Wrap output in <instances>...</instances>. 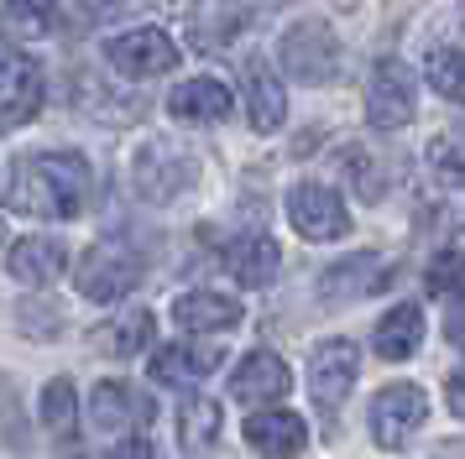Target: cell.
Masks as SVG:
<instances>
[{
	"mask_svg": "<svg viewBox=\"0 0 465 459\" xmlns=\"http://www.w3.org/2000/svg\"><path fill=\"white\" fill-rule=\"evenodd\" d=\"M345 162H351V178H356V188H361V199H381V178L377 172H371V157H366V151H361V146H351V151H345Z\"/></svg>",
	"mask_w": 465,
	"mask_h": 459,
	"instance_id": "28",
	"label": "cell"
},
{
	"mask_svg": "<svg viewBox=\"0 0 465 459\" xmlns=\"http://www.w3.org/2000/svg\"><path fill=\"white\" fill-rule=\"evenodd\" d=\"M74 417H79V392H74V381L68 376H53L43 392V423L53 428L58 438L74 434Z\"/></svg>",
	"mask_w": 465,
	"mask_h": 459,
	"instance_id": "23",
	"label": "cell"
},
{
	"mask_svg": "<svg viewBox=\"0 0 465 459\" xmlns=\"http://www.w3.org/2000/svg\"><path fill=\"white\" fill-rule=\"evenodd\" d=\"M225 267L241 288H267L282 267V256H277V240H267V235H241L225 246Z\"/></svg>",
	"mask_w": 465,
	"mask_h": 459,
	"instance_id": "18",
	"label": "cell"
},
{
	"mask_svg": "<svg viewBox=\"0 0 465 459\" xmlns=\"http://www.w3.org/2000/svg\"><path fill=\"white\" fill-rule=\"evenodd\" d=\"M89 417H94L100 434H131L152 417V402L126 381H100L94 396H89Z\"/></svg>",
	"mask_w": 465,
	"mask_h": 459,
	"instance_id": "10",
	"label": "cell"
},
{
	"mask_svg": "<svg viewBox=\"0 0 465 459\" xmlns=\"http://www.w3.org/2000/svg\"><path fill=\"white\" fill-rule=\"evenodd\" d=\"M423 417H429V396L413 381H392L371 402V434H377L381 449H402L423 428Z\"/></svg>",
	"mask_w": 465,
	"mask_h": 459,
	"instance_id": "6",
	"label": "cell"
},
{
	"mask_svg": "<svg viewBox=\"0 0 465 459\" xmlns=\"http://www.w3.org/2000/svg\"><path fill=\"white\" fill-rule=\"evenodd\" d=\"M246 115H252L256 131H277V125L288 121V94H282V83L256 63L252 79H246Z\"/></svg>",
	"mask_w": 465,
	"mask_h": 459,
	"instance_id": "22",
	"label": "cell"
},
{
	"mask_svg": "<svg viewBox=\"0 0 465 459\" xmlns=\"http://www.w3.org/2000/svg\"><path fill=\"white\" fill-rule=\"evenodd\" d=\"M173 121H183V125H210V121H225L231 115V89L220 79H189V83H178L173 89Z\"/></svg>",
	"mask_w": 465,
	"mask_h": 459,
	"instance_id": "16",
	"label": "cell"
},
{
	"mask_svg": "<svg viewBox=\"0 0 465 459\" xmlns=\"http://www.w3.org/2000/svg\"><path fill=\"white\" fill-rule=\"evenodd\" d=\"M89 345H94L100 355H115V360L142 355L152 345V313L147 308H126L121 318H105L100 329L89 334Z\"/></svg>",
	"mask_w": 465,
	"mask_h": 459,
	"instance_id": "19",
	"label": "cell"
},
{
	"mask_svg": "<svg viewBox=\"0 0 465 459\" xmlns=\"http://www.w3.org/2000/svg\"><path fill=\"white\" fill-rule=\"evenodd\" d=\"M79 292L89 303H121L136 282H142V256L121 240H100L79 256Z\"/></svg>",
	"mask_w": 465,
	"mask_h": 459,
	"instance_id": "2",
	"label": "cell"
},
{
	"mask_svg": "<svg viewBox=\"0 0 465 459\" xmlns=\"http://www.w3.org/2000/svg\"><path fill=\"white\" fill-rule=\"evenodd\" d=\"M89 204V162L79 151H43L22 157L11 178V209L37 220H74Z\"/></svg>",
	"mask_w": 465,
	"mask_h": 459,
	"instance_id": "1",
	"label": "cell"
},
{
	"mask_svg": "<svg viewBox=\"0 0 465 459\" xmlns=\"http://www.w3.org/2000/svg\"><path fill=\"white\" fill-rule=\"evenodd\" d=\"M5 267H11V277L26 282V288H47V282H58V277H64L68 250H64V240H53V235H26V240L11 246Z\"/></svg>",
	"mask_w": 465,
	"mask_h": 459,
	"instance_id": "13",
	"label": "cell"
},
{
	"mask_svg": "<svg viewBox=\"0 0 465 459\" xmlns=\"http://www.w3.org/2000/svg\"><path fill=\"white\" fill-rule=\"evenodd\" d=\"M246 444H252L256 454H267V459H293V454H303L309 428H303V417L298 413L272 407V413H252L246 417Z\"/></svg>",
	"mask_w": 465,
	"mask_h": 459,
	"instance_id": "12",
	"label": "cell"
},
{
	"mask_svg": "<svg viewBox=\"0 0 465 459\" xmlns=\"http://www.w3.org/2000/svg\"><path fill=\"white\" fill-rule=\"evenodd\" d=\"M220 360H225V350H214V345H163V350L152 355V381L157 386H193Z\"/></svg>",
	"mask_w": 465,
	"mask_h": 459,
	"instance_id": "14",
	"label": "cell"
},
{
	"mask_svg": "<svg viewBox=\"0 0 465 459\" xmlns=\"http://www.w3.org/2000/svg\"><path fill=\"white\" fill-rule=\"evenodd\" d=\"M43 68L37 58L16 47V42H0V131H16V125L37 121L43 110Z\"/></svg>",
	"mask_w": 465,
	"mask_h": 459,
	"instance_id": "3",
	"label": "cell"
},
{
	"mask_svg": "<svg viewBox=\"0 0 465 459\" xmlns=\"http://www.w3.org/2000/svg\"><path fill=\"white\" fill-rule=\"evenodd\" d=\"M413 100H419V89H413L408 63L387 58V63L371 68V83H366V121L377 125V131H402V125L413 121Z\"/></svg>",
	"mask_w": 465,
	"mask_h": 459,
	"instance_id": "7",
	"label": "cell"
},
{
	"mask_svg": "<svg viewBox=\"0 0 465 459\" xmlns=\"http://www.w3.org/2000/svg\"><path fill=\"white\" fill-rule=\"evenodd\" d=\"M173 324L189 334H220L241 324V303L225 298V292H183L173 303Z\"/></svg>",
	"mask_w": 465,
	"mask_h": 459,
	"instance_id": "15",
	"label": "cell"
},
{
	"mask_svg": "<svg viewBox=\"0 0 465 459\" xmlns=\"http://www.w3.org/2000/svg\"><path fill=\"white\" fill-rule=\"evenodd\" d=\"M450 407H455V417H465V371L450 376Z\"/></svg>",
	"mask_w": 465,
	"mask_h": 459,
	"instance_id": "31",
	"label": "cell"
},
{
	"mask_svg": "<svg viewBox=\"0 0 465 459\" xmlns=\"http://www.w3.org/2000/svg\"><path fill=\"white\" fill-rule=\"evenodd\" d=\"M423 79L434 83V94H444L450 104H465V53H429L423 63Z\"/></svg>",
	"mask_w": 465,
	"mask_h": 459,
	"instance_id": "24",
	"label": "cell"
},
{
	"mask_svg": "<svg viewBox=\"0 0 465 459\" xmlns=\"http://www.w3.org/2000/svg\"><path fill=\"white\" fill-rule=\"evenodd\" d=\"M429 292L444 298V303H465V250H440L429 261Z\"/></svg>",
	"mask_w": 465,
	"mask_h": 459,
	"instance_id": "25",
	"label": "cell"
},
{
	"mask_svg": "<svg viewBox=\"0 0 465 459\" xmlns=\"http://www.w3.org/2000/svg\"><path fill=\"white\" fill-rule=\"evenodd\" d=\"M100 459H152V444L142 434H126L115 449H110V454H100Z\"/></svg>",
	"mask_w": 465,
	"mask_h": 459,
	"instance_id": "29",
	"label": "cell"
},
{
	"mask_svg": "<svg viewBox=\"0 0 465 459\" xmlns=\"http://www.w3.org/2000/svg\"><path fill=\"white\" fill-rule=\"evenodd\" d=\"M387 282V261L371 256V250H356V256H345L335 267L319 277V292L324 298H366V292H377Z\"/></svg>",
	"mask_w": 465,
	"mask_h": 459,
	"instance_id": "17",
	"label": "cell"
},
{
	"mask_svg": "<svg viewBox=\"0 0 465 459\" xmlns=\"http://www.w3.org/2000/svg\"><path fill=\"white\" fill-rule=\"evenodd\" d=\"M423 339V313L413 303H398V308H387V318L377 324V355L381 360H408V355L419 350Z\"/></svg>",
	"mask_w": 465,
	"mask_h": 459,
	"instance_id": "21",
	"label": "cell"
},
{
	"mask_svg": "<svg viewBox=\"0 0 465 459\" xmlns=\"http://www.w3.org/2000/svg\"><path fill=\"white\" fill-rule=\"evenodd\" d=\"M288 220L303 240H340L351 230V214H345V199L324 183H298L288 193Z\"/></svg>",
	"mask_w": 465,
	"mask_h": 459,
	"instance_id": "8",
	"label": "cell"
},
{
	"mask_svg": "<svg viewBox=\"0 0 465 459\" xmlns=\"http://www.w3.org/2000/svg\"><path fill=\"white\" fill-rule=\"evenodd\" d=\"M105 58L126 79H157V73L178 68V42L157 26H136V32H121L115 42H105Z\"/></svg>",
	"mask_w": 465,
	"mask_h": 459,
	"instance_id": "5",
	"label": "cell"
},
{
	"mask_svg": "<svg viewBox=\"0 0 465 459\" xmlns=\"http://www.w3.org/2000/svg\"><path fill=\"white\" fill-rule=\"evenodd\" d=\"M429 167H434V178L450 188H465V136L455 131H444L429 142Z\"/></svg>",
	"mask_w": 465,
	"mask_h": 459,
	"instance_id": "26",
	"label": "cell"
},
{
	"mask_svg": "<svg viewBox=\"0 0 465 459\" xmlns=\"http://www.w3.org/2000/svg\"><path fill=\"white\" fill-rule=\"evenodd\" d=\"M361 376V350L351 345V339H324L314 350V360H309V392H314V402L324 407V413H335L340 402L351 396V386H356Z\"/></svg>",
	"mask_w": 465,
	"mask_h": 459,
	"instance_id": "9",
	"label": "cell"
},
{
	"mask_svg": "<svg viewBox=\"0 0 465 459\" xmlns=\"http://www.w3.org/2000/svg\"><path fill=\"white\" fill-rule=\"evenodd\" d=\"M53 21H58L53 0H16L11 5V26H22V32H47Z\"/></svg>",
	"mask_w": 465,
	"mask_h": 459,
	"instance_id": "27",
	"label": "cell"
},
{
	"mask_svg": "<svg viewBox=\"0 0 465 459\" xmlns=\"http://www.w3.org/2000/svg\"><path fill=\"white\" fill-rule=\"evenodd\" d=\"M79 5H84L89 21H115V16L131 5V0H79Z\"/></svg>",
	"mask_w": 465,
	"mask_h": 459,
	"instance_id": "30",
	"label": "cell"
},
{
	"mask_svg": "<svg viewBox=\"0 0 465 459\" xmlns=\"http://www.w3.org/2000/svg\"><path fill=\"white\" fill-rule=\"evenodd\" d=\"M214 438H220V402L189 396V402L178 407V444H183V454L204 459L214 449Z\"/></svg>",
	"mask_w": 465,
	"mask_h": 459,
	"instance_id": "20",
	"label": "cell"
},
{
	"mask_svg": "<svg viewBox=\"0 0 465 459\" xmlns=\"http://www.w3.org/2000/svg\"><path fill=\"white\" fill-rule=\"evenodd\" d=\"M0 240H5V225H0Z\"/></svg>",
	"mask_w": 465,
	"mask_h": 459,
	"instance_id": "32",
	"label": "cell"
},
{
	"mask_svg": "<svg viewBox=\"0 0 465 459\" xmlns=\"http://www.w3.org/2000/svg\"><path fill=\"white\" fill-rule=\"evenodd\" d=\"M288 386H293V376H288V366H282V355H272V350H252L231 376V396L235 402H246V407H256V402H277Z\"/></svg>",
	"mask_w": 465,
	"mask_h": 459,
	"instance_id": "11",
	"label": "cell"
},
{
	"mask_svg": "<svg viewBox=\"0 0 465 459\" xmlns=\"http://www.w3.org/2000/svg\"><path fill=\"white\" fill-rule=\"evenodd\" d=\"M277 53H282L288 79H298V83H330L340 73V42L324 21H298V26H288V37H282Z\"/></svg>",
	"mask_w": 465,
	"mask_h": 459,
	"instance_id": "4",
	"label": "cell"
}]
</instances>
